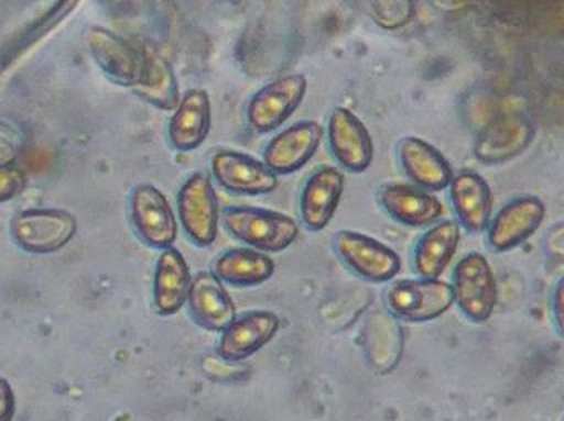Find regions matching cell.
Here are the masks:
<instances>
[{"label": "cell", "mask_w": 564, "mask_h": 421, "mask_svg": "<svg viewBox=\"0 0 564 421\" xmlns=\"http://www.w3.org/2000/svg\"><path fill=\"white\" fill-rule=\"evenodd\" d=\"M224 224L235 239L267 254L285 251L299 237V224L294 218L264 208H227Z\"/></svg>", "instance_id": "1"}, {"label": "cell", "mask_w": 564, "mask_h": 421, "mask_svg": "<svg viewBox=\"0 0 564 421\" xmlns=\"http://www.w3.org/2000/svg\"><path fill=\"white\" fill-rule=\"evenodd\" d=\"M308 81L302 73L281 76L258 89L245 109L248 128L258 135L273 134L301 108Z\"/></svg>", "instance_id": "2"}, {"label": "cell", "mask_w": 564, "mask_h": 421, "mask_svg": "<svg viewBox=\"0 0 564 421\" xmlns=\"http://www.w3.org/2000/svg\"><path fill=\"white\" fill-rule=\"evenodd\" d=\"M384 303L397 320L427 323L451 310L454 304L453 287L440 278H406L388 287Z\"/></svg>", "instance_id": "3"}, {"label": "cell", "mask_w": 564, "mask_h": 421, "mask_svg": "<svg viewBox=\"0 0 564 421\" xmlns=\"http://www.w3.org/2000/svg\"><path fill=\"white\" fill-rule=\"evenodd\" d=\"M454 303L473 323H486L492 318L499 301V287L489 261L479 252L460 258L453 274Z\"/></svg>", "instance_id": "4"}, {"label": "cell", "mask_w": 564, "mask_h": 421, "mask_svg": "<svg viewBox=\"0 0 564 421\" xmlns=\"http://www.w3.org/2000/svg\"><path fill=\"white\" fill-rule=\"evenodd\" d=\"M177 218L197 247H208L217 241L220 204L214 184L204 171L192 174L178 190Z\"/></svg>", "instance_id": "5"}, {"label": "cell", "mask_w": 564, "mask_h": 421, "mask_svg": "<svg viewBox=\"0 0 564 421\" xmlns=\"http://www.w3.org/2000/svg\"><path fill=\"white\" fill-rule=\"evenodd\" d=\"M325 141L338 168L348 174H364L373 164L375 142L360 118L344 106L328 114Z\"/></svg>", "instance_id": "6"}, {"label": "cell", "mask_w": 564, "mask_h": 421, "mask_svg": "<svg viewBox=\"0 0 564 421\" xmlns=\"http://www.w3.org/2000/svg\"><path fill=\"white\" fill-rule=\"evenodd\" d=\"M334 251L357 277L370 284L393 280L401 272V258L393 248L371 235L355 231H338Z\"/></svg>", "instance_id": "7"}, {"label": "cell", "mask_w": 564, "mask_h": 421, "mask_svg": "<svg viewBox=\"0 0 564 421\" xmlns=\"http://www.w3.org/2000/svg\"><path fill=\"white\" fill-rule=\"evenodd\" d=\"M129 215L138 237L155 251L174 247L178 235L177 214L167 197L154 185H138L129 200Z\"/></svg>", "instance_id": "8"}, {"label": "cell", "mask_w": 564, "mask_h": 421, "mask_svg": "<svg viewBox=\"0 0 564 421\" xmlns=\"http://www.w3.org/2000/svg\"><path fill=\"white\" fill-rule=\"evenodd\" d=\"M210 170L215 181L235 195L261 197L273 193L280 187V177L263 160L243 152H215Z\"/></svg>", "instance_id": "9"}, {"label": "cell", "mask_w": 564, "mask_h": 421, "mask_svg": "<svg viewBox=\"0 0 564 421\" xmlns=\"http://www.w3.org/2000/svg\"><path fill=\"white\" fill-rule=\"evenodd\" d=\"M325 139L317 121H299L273 135L263 152V162L278 175L302 170L314 158Z\"/></svg>", "instance_id": "10"}, {"label": "cell", "mask_w": 564, "mask_h": 421, "mask_svg": "<svg viewBox=\"0 0 564 421\" xmlns=\"http://www.w3.org/2000/svg\"><path fill=\"white\" fill-rule=\"evenodd\" d=\"M345 191L341 168L324 165L312 171L299 195L301 222L312 232L324 231L338 210Z\"/></svg>", "instance_id": "11"}, {"label": "cell", "mask_w": 564, "mask_h": 421, "mask_svg": "<svg viewBox=\"0 0 564 421\" xmlns=\"http://www.w3.org/2000/svg\"><path fill=\"white\" fill-rule=\"evenodd\" d=\"M13 239L29 252H55L72 241L76 219L59 210H29L13 218Z\"/></svg>", "instance_id": "12"}, {"label": "cell", "mask_w": 564, "mask_h": 421, "mask_svg": "<svg viewBox=\"0 0 564 421\" xmlns=\"http://www.w3.org/2000/svg\"><path fill=\"white\" fill-rule=\"evenodd\" d=\"M280 328L281 318L273 311H248L221 331L218 356L227 363L248 359L271 343Z\"/></svg>", "instance_id": "13"}, {"label": "cell", "mask_w": 564, "mask_h": 421, "mask_svg": "<svg viewBox=\"0 0 564 421\" xmlns=\"http://www.w3.org/2000/svg\"><path fill=\"white\" fill-rule=\"evenodd\" d=\"M378 204L398 224L423 229L440 222L444 207L431 191L413 184H384L377 193Z\"/></svg>", "instance_id": "14"}, {"label": "cell", "mask_w": 564, "mask_h": 421, "mask_svg": "<svg viewBox=\"0 0 564 421\" xmlns=\"http://www.w3.org/2000/svg\"><path fill=\"white\" fill-rule=\"evenodd\" d=\"M545 204L536 197L510 201L497 212L487 228V242L494 252H509L529 241L545 219Z\"/></svg>", "instance_id": "15"}, {"label": "cell", "mask_w": 564, "mask_h": 421, "mask_svg": "<svg viewBox=\"0 0 564 421\" xmlns=\"http://www.w3.org/2000/svg\"><path fill=\"white\" fill-rule=\"evenodd\" d=\"M89 52L109 81L134 88L142 68V53L111 30L93 26L86 35Z\"/></svg>", "instance_id": "16"}, {"label": "cell", "mask_w": 564, "mask_h": 421, "mask_svg": "<svg viewBox=\"0 0 564 421\" xmlns=\"http://www.w3.org/2000/svg\"><path fill=\"white\" fill-rule=\"evenodd\" d=\"M212 115V99L205 89L185 92L167 122L169 145L184 154L197 151L210 134Z\"/></svg>", "instance_id": "17"}, {"label": "cell", "mask_w": 564, "mask_h": 421, "mask_svg": "<svg viewBox=\"0 0 564 421\" xmlns=\"http://www.w3.org/2000/svg\"><path fill=\"white\" fill-rule=\"evenodd\" d=\"M397 154L411 184L431 193L449 188L454 178L453 168L430 142L420 137H403L398 142Z\"/></svg>", "instance_id": "18"}, {"label": "cell", "mask_w": 564, "mask_h": 421, "mask_svg": "<svg viewBox=\"0 0 564 421\" xmlns=\"http://www.w3.org/2000/svg\"><path fill=\"white\" fill-rule=\"evenodd\" d=\"M187 304L195 323L212 333H221L237 318L234 300L214 272H198L192 278Z\"/></svg>", "instance_id": "19"}, {"label": "cell", "mask_w": 564, "mask_h": 421, "mask_svg": "<svg viewBox=\"0 0 564 421\" xmlns=\"http://www.w3.org/2000/svg\"><path fill=\"white\" fill-rule=\"evenodd\" d=\"M191 267L177 247H169L159 255L154 272L152 300L161 317H172L187 303L192 285Z\"/></svg>", "instance_id": "20"}, {"label": "cell", "mask_w": 564, "mask_h": 421, "mask_svg": "<svg viewBox=\"0 0 564 421\" xmlns=\"http://www.w3.org/2000/svg\"><path fill=\"white\" fill-rule=\"evenodd\" d=\"M451 203L457 222L470 234H480L490 224L492 191L480 175L470 170L454 175L449 185Z\"/></svg>", "instance_id": "21"}, {"label": "cell", "mask_w": 564, "mask_h": 421, "mask_svg": "<svg viewBox=\"0 0 564 421\" xmlns=\"http://www.w3.org/2000/svg\"><path fill=\"white\" fill-rule=\"evenodd\" d=\"M132 91L159 111H174L182 99L174 66L151 46L142 52L141 75Z\"/></svg>", "instance_id": "22"}, {"label": "cell", "mask_w": 564, "mask_h": 421, "mask_svg": "<svg viewBox=\"0 0 564 421\" xmlns=\"http://www.w3.org/2000/svg\"><path fill=\"white\" fill-rule=\"evenodd\" d=\"M460 244V224L453 219L427 228L416 242L413 268L420 278H440L453 262Z\"/></svg>", "instance_id": "23"}, {"label": "cell", "mask_w": 564, "mask_h": 421, "mask_svg": "<svg viewBox=\"0 0 564 421\" xmlns=\"http://www.w3.org/2000/svg\"><path fill=\"white\" fill-rule=\"evenodd\" d=\"M276 270L267 252L251 247L228 248L215 261L214 274L231 287H258L270 280Z\"/></svg>", "instance_id": "24"}, {"label": "cell", "mask_w": 564, "mask_h": 421, "mask_svg": "<svg viewBox=\"0 0 564 421\" xmlns=\"http://www.w3.org/2000/svg\"><path fill=\"white\" fill-rule=\"evenodd\" d=\"M530 129L519 119H507L486 131L477 145V157L486 164H499L517 157L529 147Z\"/></svg>", "instance_id": "25"}, {"label": "cell", "mask_w": 564, "mask_h": 421, "mask_svg": "<svg viewBox=\"0 0 564 421\" xmlns=\"http://www.w3.org/2000/svg\"><path fill=\"white\" fill-rule=\"evenodd\" d=\"M20 132L7 122L0 121V167H10L22 151Z\"/></svg>", "instance_id": "26"}, {"label": "cell", "mask_w": 564, "mask_h": 421, "mask_svg": "<svg viewBox=\"0 0 564 421\" xmlns=\"http://www.w3.org/2000/svg\"><path fill=\"white\" fill-rule=\"evenodd\" d=\"M25 184V175L17 168H12V165L0 167V203L13 200L17 195L22 193Z\"/></svg>", "instance_id": "27"}, {"label": "cell", "mask_w": 564, "mask_h": 421, "mask_svg": "<svg viewBox=\"0 0 564 421\" xmlns=\"http://www.w3.org/2000/svg\"><path fill=\"white\" fill-rule=\"evenodd\" d=\"M553 324L564 340V275L556 280L552 295Z\"/></svg>", "instance_id": "28"}, {"label": "cell", "mask_w": 564, "mask_h": 421, "mask_svg": "<svg viewBox=\"0 0 564 421\" xmlns=\"http://www.w3.org/2000/svg\"><path fill=\"white\" fill-rule=\"evenodd\" d=\"M546 252L553 261L564 264V222L550 231L546 237Z\"/></svg>", "instance_id": "29"}, {"label": "cell", "mask_w": 564, "mask_h": 421, "mask_svg": "<svg viewBox=\"0 0 564 421\" xmlns=\"http://www.w3.org/2000/svg\"><path fill=\"white\" fill-rule=\"evenodd\" d=\"M13 417V394L7 380L0 379V421H10Z\"/></svg>", "instance_id": "30"}]
</instances>
